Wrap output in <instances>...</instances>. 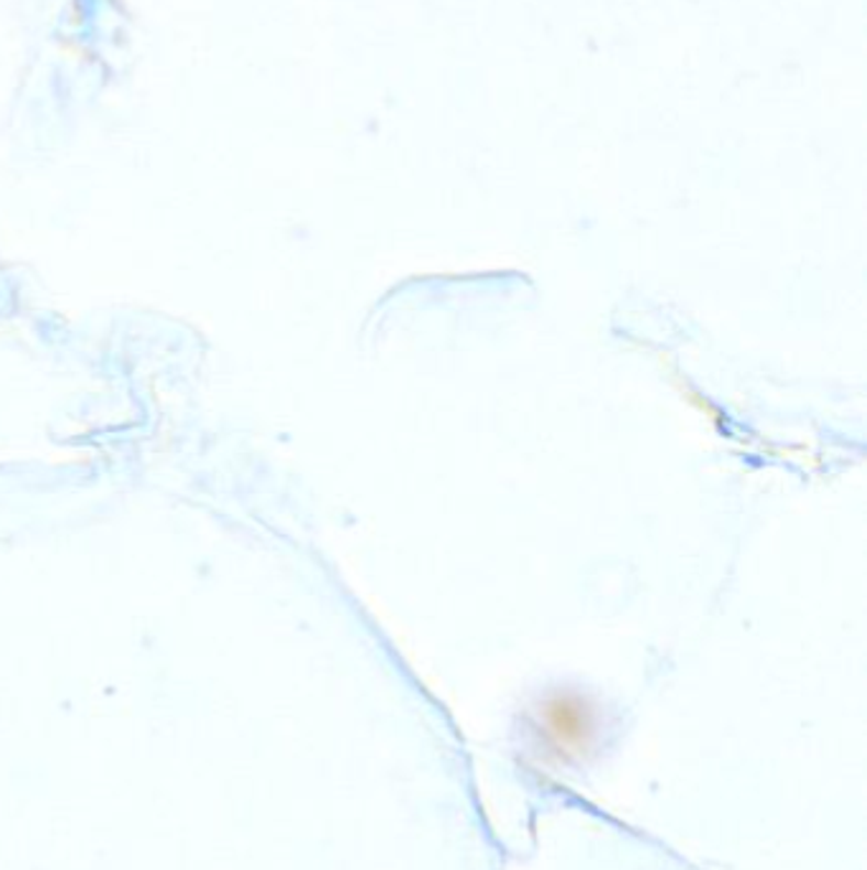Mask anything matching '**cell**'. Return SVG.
<instances>
[{
	"label": "cell",
	"mask_w": 867,
	"mask_h": 870,
	"mask_svg": "<svg viewBox=\"0 0 867 870\" xmlns=\"http://www.w3.org/2000/svg\"><path fill=\"white\" fill-rule=\"evenodd\" d=\"M547 711H549L547 718H549V728H553V736L563 746H578L582 744V738L590 734L588 715L582 713L580 703L557 697Z\"/></svg>",
	"instance_id": "6da1fadb"
}]
</instances>
